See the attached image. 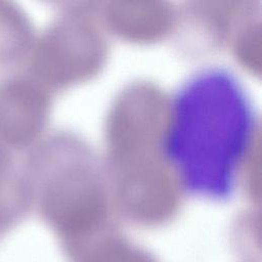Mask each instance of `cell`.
<instances>
[{"label": "cell", "mask_w": 262, "mask_h": 262, "mask_svg": "<svg viewBox=\"0 0 262 262\" xmlns=\"http://www.w3.org/2000/svg\"><path fill=\"white\" fill-rule=\"evenodd\" d=\"M254 108L228 72L207 70L176 93L164 136V155L183 187L209 198L227 196L254 138Z\"/></svg>", "instance_id": "obj_1"}]
</instances>
